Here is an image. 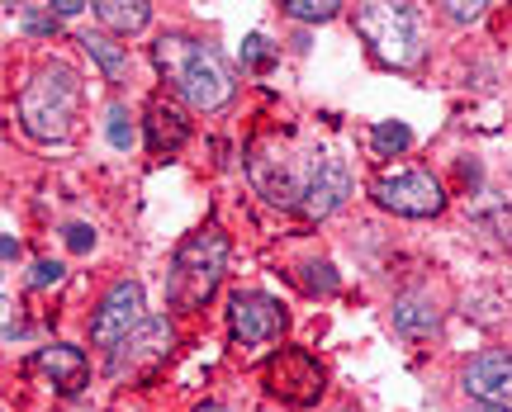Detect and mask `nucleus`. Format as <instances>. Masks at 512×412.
I'll return each instance as SVG.
<instances>
[{
    "mask_svg": "<svg viewBox=\"0 0 512 412\" xmlns=\"http://www.w3.org/2000/svg\"><path fill=\"white\" fill-rule=\"evenodd\" d=\"M157 67H162L166 86L181 95L190 109H200V114H214L233 100V72H228V62H223L209 43H195V38H181V34H166L157 38Z\"/></svg>",
    "mask_w": 512,
    "mask_h": 412,
    "instance_id": "nucleus-1",
    "label": "nucleus"
},
{
    "mask_svg": "<svg viewBox=\"0 0 512 412\" xmlns=\"http://www.w3.org/2000/svg\"><path fill=\"white\" fill-rule=\"evenodd\" d=\"M81 114V76L67 62H43L29 86L19 90V124L38 143H62Z\"/></svg>",
    "mask_w": 512,
    "mask_h": 412,
    "instance_id": "nucleus-2",
    "label": "nucleus"
},
{
    "mask_svg": "<svg viewBox=\"0 0 512 412\" xmlns=\"http://www.w3.org/2000/svg\"><path fill=\"white\" fill-rule=\"evenodd\" d=\"M228 266V237L219 228H200L176 247L171 261V304L176 308H204Z\"/></svg>",
    "mask_w": 512,
    "mask_h": 412,
    "instance_id": "nucleus-3",
    "label": "nucleus"
},
{
    "mask_svg": "<svg viewBox=\"0 0 512 412\" xmlns=\"http://www.w3.org/2000/svg\"><path fill=\"white\" fill-rule=\"evenodd\" d=\"M356 34L366 38L375 57L389 67H413L422 57L418 10L413 5H389V0H366L356 5Z\"/></svg>",
    "mask_w": 512,
    "mask_h": 412,
    "instance_id": "nucleus-4",
    "label": "nucleus"
},
{
    "mask_svg": "<svg viewBox=\"0 0 512 412\" xmlns=\"http://www.w3.org/2000/svg\"><path fill=\"white\" fill-rule=\"evenodd\" d=\"M370 199L399 218H437L446 209V190L432 171L418 166H389L370 180Z\"/></svg>",
    "mask_w": 512,
    "mask_h": 412,
    "instance_id": "nucleus-5",
    "label": "nucleus"
},
{
    "mask_svg": "<svg viewBox=\"0 0 512 412\" xmlns=\"http://www.w3.org/2000/svg\"><path fill=\"white\" fill-rule=\"evenodd\" d=\"M261 389L280 398L285 408H313L323 398V365L304 346H285L261 365Z\"/></svg>",
    "mask_w": 512,
    "mask_h": 412,
    "instance_id": "nucleus-6",
    "label": "nucleus"
},
{
    "mask_svg": "<svg viewBox=\"0 0 512 412\" xmlns=\"http://www.w3.org/2000/svg\"><path fill=\"white\" fill-rule=\"evenodd\" d=\"M171 346H176V332L166 318H143L119 346L110 351V375L114 379H147L152 370H162L171 360Z\"/></svg>",
    "mask_w": 512,
    "mask_h": 412,
    "instance_id": "nucleus-7",
    "label": "nucleus"
},
{
    "mask_svg": "<svg viewBox=\"0 0 512 412\" xmlns=\"http://www.w3.org/2000/svg\"><path fill=\"white\" fill-rule=\"evenodd\" d=\"M290 327V313L280 299L261 294V289H238L228 299V332L242 346H266V341H280Z\"/></svg>",
    "mask_w": 512,
    "mask_h": 412,
    "instance_id": "nucleus-8",
    "label": "nucleus"
},
{
    "mask_svg": "<svg viewBox=\"0 0 512 412\" xmlns=\"http://www.w3.org/2000/svg\"><path fill=\"white\" fill-rule=\"evenodd\" d=\"M143 285L138 280H119V285L100 299V308H95L91 318V341L100 346V351H114L119 341L133 332V327L143 323Z\"/></svg>",
    "mask_w": 512,
    "mask_h": 412,
    "instance_id": "nucleus-9",
    "label": "nucleus"
},
{
    "mask_svg": "<svg viewBox=\"0 0 512 412\" xmlns=\"http://www.w3.org/2000/svg\"><path fill=\"white\" fill-rule=\"evenodd\" d=\"M247 176H252L256 195L266 199V204H275V209H290V204L304 199V180H294V166L280 143L256 147L252 157H247Z\"/></svg>",
    "mask_w": 512,
    "mask_h": 412,
    "instance_id": "nucleus-10",
    "label": "nucleus"
},
{
    "mask_svg": "<svg viewBox=\"0 0 512 412\" xmlns=\"http://www.w3.org/2000/svg\"><path fill=\"white\" fill-rule=\"evenodd\" d=\"M465 394L479 398L484 408L512 412V351H479L470 365H465Z\"/></svg>",
    "mask_w": 512,
    "mask_h": 412,
    "instance_id": "nucleus-11",
    "label": "nucleus"
},
{
    "mask_svg": "<svg viewBox=\"0 0 512 412\" xmlns=\"http://www.w3.org/2000/svg\"><path fill=\"white\" fill-rule=\"evenodd\" d=\"M351 195V171L337 157H318L309 166V176H304V199H299V209L309 218H328L337 214Z\"/></svg>",
    "mask_w": 512,
    "mask_h": 412,
    "instance_id": "nucleus-12",
    "label": "nucleus"
},
{
    "mask_svg": "<svg viewBox=\"0 0 512 412\" xmlns=\"http://www.w3.org/2000/svg\"><path fill=\"white\" fill-rule=\"evenodd\" d=\"M190 138V119L171 95H152L147 100V147L152 152H181Z\"/></svg>",
    "mask_w": 512,
    "mask_h": 412,
    "instance_id": "nucleus-13",
    "label": "nucleus"
},
{
    "mask_svg": "<svg viewBox=\"0 0 512 412\" xmlns=\"http://www.w3.org/2000/svg\"><path fill=\"white\" fill-rule=\"evenodd\" d=\"M34 370L53 379V389L67 398L81 394V389H86V375H91V370H86V356H81L76 346H48V351H38Z\"/></svg>",
    "mask_w": 512,
    "mask_h": 412,
    "instance_id": "nucleus-14",
    "label": "nucleus"
},
{
    "mask_svg": "<svg viewBox=\"0 0 512 412\" xmlns=\"http://www.w3.org/2000/svg\"><path fill=\"white\" fill-rule=\"evenodd\" d=\"M95 19L105 29H114V34H138V29H147V19H152V5L147 0H100Z\"/></svg>",
    "mask_w": 512,
    "mask_h": 412,
    "instance_id": "nucleus-15",
    "label": "nucleus"
},
{
    "mask_svg": "<svg viewBox=\"0 0 512 412\" xmlns=\"http://www.w3.org/2000/svg\"><path fill=\"white\" fill-rule=\"evenodd\" d=\"M432 327H437V313H432V304H427L422 294H403L399 304H394V332L422 337V332H432Z\"/></svg>",
    "mask_w": 512,
    "mask_h": 412,
    "instance_id": "nucleus-16",
    "label": "nucleus"
},
{
    "mask_svg": "<svg viewBox=\"0 0 512 412\" xmlns=\"http://www.w3.org/2000/svg\"><path fill=\"white\" fill-rule=\"evenodd\" d=\"M81 48H86V53H91L95 62H100V72L110 76V81H119V76L128 72V53L119 48V43H114V38H105V34H86V38H81Z\"/></svg>",
    "mask_w": 512,
    "mask_h": 412,
    "instance_id": "nucleus-17",
    "label": "nucleus"
},
{
    "mask_svg": "<svg viewBox=\"0 0 512 412\" xmlns=\"http://www.w3.org/2000/svg\"><path fill=\"white\" fill-rule=\"evenodd\" d=\"M370 138H375V152H380V157H399V152L413 147V128L399 124V119H384V124H375Z\"/></svg>",
    "mask_w": 512,
    "mask_h": 412,
    "instance_id": "nucleus-18",
    "label": "nucleus"
},
{
    "mask_svg": "<svg viewBox=\"0 0 512 412\" xmlns=\"http://www.w3.org/2000/svg\"><path fill=\"white\" fill-rule=\"evenodd\" d=\"M280 10H285L290 19H299V24H328L342 5H337V0H285Z\"/></svg>",
    "mask_w": 512,
    "mask_h": 412,
    "instance_id": "nucleus-19",
    "label": "nucleus"
},
{
    "mask_svg": "<svg viewBox=\"0 0 512 412\" xmlns=\"http://www.w3.org/2000/svg\"><path fill=\"white\" fill-rule=\"evenodd\" d=\"M105 119H110V128H105V133H110V143L119 147V152H128V147H133V114H128L124 105H110Z\"/></svg>",
    "mask_w": 512,
    "mask_h": 412,
    "instance_id": "nucleus-20",
    "label": "nucleus"
},
{
    "mask_svg": "<svg viewBox=\"0 0 512 412\" xmlns=\"http://www.w3.org/2000/svg\"><path fill=\"white\" fill-rule=\"evenodd\" d=\"M242 67H252V72H266V67H271V48H266L261 34L242 38Z\"/></svg>",
    "mask_w": 512,
    "mask_h": 412,
    "instance_id": "nucleus-21",
    "label": "nucleus"
},
{
    "mask_svg": "<svg viewBox=\"0 0 512 412\" xmlns=\"http://www.w3.org/2000/svg\"><path fill=\"white\" fill-rule=\"evenodd\" d=\"M29 285H34V289H53V285H62V261H38L34 275H29Z\"/></svg>",
    "mask_w": 512,
    "mask_h": 412,
    "instance_id": "nucleus-22",
    "label": "nucleus"
},
{
    "mask_svg": "<svg viewBox=\"0 0 512 412\" xmlns=\"http://www.w3.org/2000/svg\"><path fill=\"white\" fill-rule=\"evenodd\" d=\"M62 237H67V247H72V251H91L95 247V228H91V223H67V228H62Z\"/></svg>",
    "mask_w": 512,
    "mask_h": 412,
    "instance_id": "nucleus-23",
    "label": "nucleus"
},
{
    "mask_svg": "<svg viewBox=\"0 0 512 412\" xmlns=\"http://www.w3.org/2000/svg\"><path fill=\"white\" fill-rule=\"evenodd\" d=\"M304 285H309L313 294H332V289H337V275H332L328 261H318V266H309V280H304Z\"/></svg>",
    "mask_w": 512,
    "mask_h": 412,
    "instance_id": "nucleus-24",
    "label": "nucleus"
},
{
    "mask_svg": "<svg viewBox=\"0 0 512 412\" xmlns=\"http://www.w3.org/2000/svg\"><path fill=\"white\" fill-rule=\"evenodd\" d=\"M441 10H446L451 19H460V24H465V19H479L484 10H489V5H484V0H470V5H465V0H451V5H441Z\"/></svg>",
    "mask_w": 512,
    "mask_h": 412,
    "instance_id": "nucleus-25",
    "label": "nucleus"
},
{
    "mask_svg": "<svg viewBox=\"0 0 512 412\" xmlns=\"http://www.w3.org/2000/svg\"><path fill=\"white\" fill-rule=\"evenodd\" d=\"M43 10H48V5H29V10H24V29H34V34H48V29L57 24V15H43Z\"/></svg>",
    "mask_w": 512,
    "mask_h": 412,
    "instance_id": "nucleus-26",
    "label": "nucleus"
},
{
    "mask_svg": "<svg viewBox=\"0 0 512 412\" xmlns=\"http://www.w3.org/2000/svg\"><path fill=\"white\" fill-rule=\"evenodd\" d=\"M57 19H72V15H81V10H95V5H81V0H57V5H48Z\"/></svg>",
    "mask_w": 512,
    "mask_h": 412,
    "instance_id": "nucleus-27",
    "label": "nucleus"
},
{
    "mask_svg": "<svg viewBox=\"0 0 512 412\" xmlns=\"http://www.w3.org/2000/svg\"><path fill=\"white\" fill-rule=\"evenodd\" d=\"M195 412H228V408H219V403H204V408H195Z\"/></svg>",
    "mask_w": 512,
    "mask_h": 412,
    "instance_id": "nucleus-28",
    "label": "nucleus"
}]
</instances>
